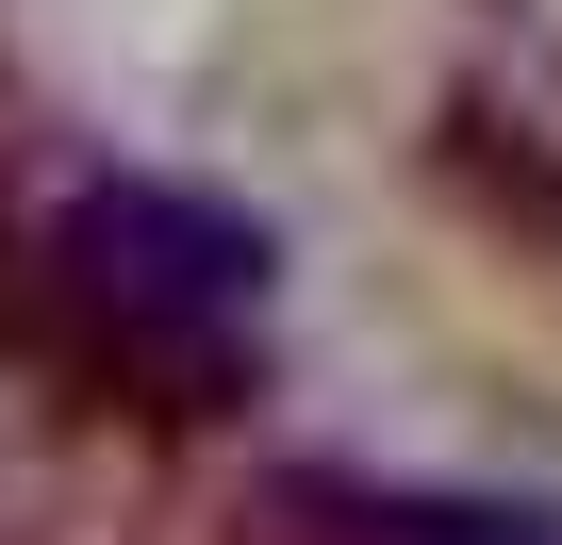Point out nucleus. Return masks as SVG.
Wrapping results in <instances>:
<instances>
[{"label": "nucleus", "instance_id": "obj_1", "mask_svg": "<svg viewBox=\"0 0 562 545\" xmlns=\"http://www.w3.org/2000/svg\"><path fill=\"white\" fill-rule=\"evenodd\" d=\"M50 298L83 315L100 364L166 381V413H215L265 331V231L199 182H83L50 215Z\"/></svg>", "mask_w": 562, "mask_h": 545}]
</instances>
